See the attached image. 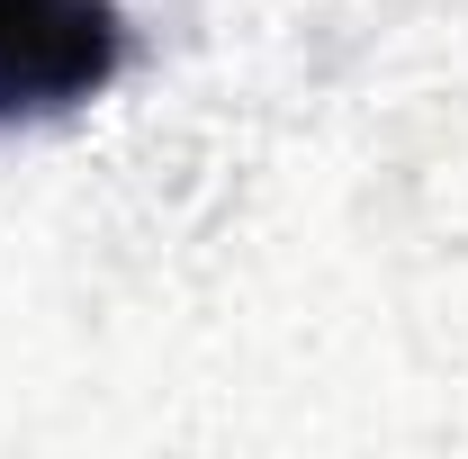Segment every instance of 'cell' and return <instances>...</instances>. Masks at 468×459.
I'll list each match as a JSON object with an SVG mask.
<instances>
[{"label": "cell", "instance_id": "6da1fadb", "mask_svg": "<svg viewBox=\"0 0 468 459\" xmlns=\"http://www.w3.org/2000/svg\"><path fill=\"white\" fill-rule=\"evenodd\" d=\"M117 0H0V126L63 117L117 81Z\"/></svg>", "mask_w": 468, "mask_h": 459}]
</instances>
